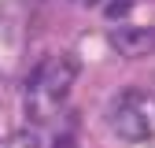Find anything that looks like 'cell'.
Listing matches in <instances>:
<instances>
[{
    "mask_svg": "<svg viewBox=\"0 0 155 148\" xmlns=\"http://www.w3.org/2000/svg\"><path fill=\"white\" fill-rule=\"evenodd\" d=\"M111 122H114V133H118L122 141L140 144V141L151 137V119L144 115L140 92H137V89H129V92H122V96L114 100V115H111Z\"/></svg>",
    "mask_w": 155,
    "mask_h": 148,
    "instance_id": "obj_1",
    "label": "cell"
},
{
    "mask_svg": "<svg viewBox=\"0 0 155 148\" xmlns=\"http://www.w3.org/2000/svg\"><path fill=\"white\" fill-rule=\"evenodd\" d=\"M74 78H78V59H70V56H63V59H52V67H48V74H45V85H41V89H33V92H45L52 104H59L67 92H70Z\"/></svg>",
    "mask_w": 155,
    "mask_h": 148,
    "instance_id": "obj_2",
    "label": "cell"
},
{
    "mask_svg": "<svg viewBox=\"0 0 155 148\" xmlns=\"http://www.w3.org/2000/svg\"><path fill=\"white\" fill-rule=\"evenodd\" d=\"M111 45L126 59H140V56H148L155 48V30H148V26H122V30L111 33Z\"/></svg>",
    "mask_w": 155,
    "mask_h": 148,
    "instance_id": "obj_3",
    "label": "cell"
},
{
    "mask_svg": "<svg viewBox=\"0 0 155 148\" xmlns=\"http://www.w3.org/2000/svg\"><path fill=\"white\" fill-rule=\"evenodd\" d=\"M8 144H11V148H41V137H37L33 130H18V133H11Z\"/></svg>",
    "mask_w": 155,
    "mask_h": 148,
    "instance_id": "obj_4",
    "label": "cell"
},
{
    "mask_svg": "<svg viewBox=\"0 0 155 148\" xmlns=\"http://www.w3.org/2000/svg\"><path fill=\"white\" fill-rule=\"evenodd\" d=\"M129 8H133V0H111V4H104V15L118 22L122 15H129Z\"/></svg>",
    "mask_w": 155,
    "mask_h": 148,
    "instance_id": "obj_5",
    "label": "cell"
},
{
    "mask_svg": "<svg viewBox=\"0 0 155 148\" xmlns=\"http://www.w3.org/2000/svg\"><path fill=\"white\" fill-rule=\"evenodd\" d=\"M55 148H74V137H59V141H55Z\"/></svg>",
    "mask_w": 155,
    "mask_h": 148,
    "instance_id": "obj_6",
    "label": "cell"
}]
</instances>
